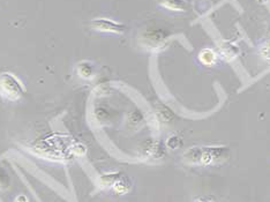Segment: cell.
I'll return each instance as SVG.
<instances>
[{
    "label": "cell",
    "mask_w": 270,
    "mask_h": 202,
    "mask_svg": "<svg viewBox=\"0 0 270 202\" xmlns=\"http://www.w3.org/2000/svg\"><path fill=\"white\" fill-rule=\"evenodd\" d=\"M24 95V86L13 73H0V97L10 102H16Z\"/></svg>",
    "instance_id": "obj_1"
},
{
    "label": "cell",
    "mask_w": 270,
    "mask_h": 202,
    "mask_svg": "<svg viewBox=\"0 0 270 202\" xmlns=\"http://www.w3.org/2000/svg\"><path fill=\"white\" fill-rule=\"evenodd\" d=\"M91 27L95 30L102 32H113V33H123L126 30V27L124 24H120L109 19H95L91 21Z\"/></svg>",
    "instance_id": "obj_2"
},
{
    "label": "cell",
    "mask_w": 270,
    "mask_h": 202,
    "mask_svg": "<svg viewBox=\"0 0 270 202\" xmlns=\"http://www.w3.org/2000/svg\"><path fill=\"white\" fill-rule=\"evenodd\" d=\"M159 4L170 11L184 12L187 10V3L185 0H159Z\"/></svg>",
    "instance_id": "obj_3"
},
{
    "label": "cell",
    "mask_w": 270,
    "mask_h": 202,
    "mask_svg": "<svg viewBox=\"0 0 270 202\" xmlns=\"http://www.w3.org/2000/svg\"><path fill=\"white\" fill-rule=\"evenodd\" d=\"M76 71H78V74L83 79L93 78V75L95 73L94 65L90 64V62H88V61L80 62V64L78 65Z\"/></svg>",
    "instance_id": "obj_4"
},
{
    "label": "cell",
    "mask_w": 270,
    "mask_h": 202,
    "mask_svg": "<svg viewBox=\"0 0 270 202\" xmlns=\"http://www.w3.org/2000/svg\"><path fill=\"white\" fill-rule=\"evenodd\" d=\"M203 154H205V150H201L199 148H194V149H190L188 153L186 154V157L188 161L190 162H200L202 161V157H203Z\"/></svg>",
    "instance_id": "obj_5"
},
{
    "label": "cell",
    "mask_w": 270,
    "mask_h": 202,
    "mask_svg": "<svg viewBox=\"0 0 270 202\" xmlns=\"http://www.w3.org/2000/svg\"><path fill=\"white\" fill-rule=\"evenodd\" d=\"M200 59H201V61L203 62V64L210 65V64H213L214 60H215V53L211 51V50L206 49L200 53Z\"/></svg>",
    "instance_id": "obj_6"
},
{
    "label": "cell",
    "mask_w": 270,
    "mask_h": 202,
    "mask_svg": "<svg viewBox=\"0 0 270 202\" xmlns=\"http://www.w3.org/2000/svg\"><path fill=\"white\" fill-rule=\"evenodd\" d=\"M195 202H216V200H214L213 197H209V196H202L195 200Z\"/></svg>",
    "instance_id": "obj_7"
}]
</instances>
